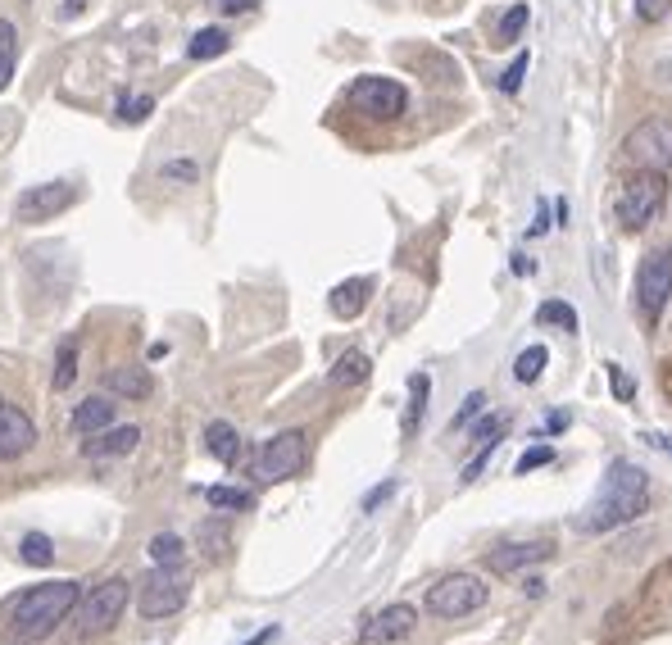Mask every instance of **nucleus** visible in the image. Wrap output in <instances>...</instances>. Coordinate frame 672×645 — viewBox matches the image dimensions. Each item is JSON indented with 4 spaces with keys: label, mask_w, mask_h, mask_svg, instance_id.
Returning a JSON list of instances; mask_svg holds the SVG:
<instances>
[{
    "label": "nucleus",
    "mask_w": 672,
    "mask_h": 645,
    "mask_svg": "<svg viewBox=\"0 0 672 645\" xmlns=\"http://www.w3.org/2000/svg\"><path fill=\"white\" fill-rule=\"evenodd\" d=\"M205 500L218 509V514H246V509H255V496L241 487H209Z\"/></svg>",
    "instance_id": "22"
},
{
    "label": "nucleus",
    "mask_w": 672,
    "mask_h": 645,
    "mask_svg": "<svg viewBox=\"0 0 672 645\" xmlns=\"http://www.w3.org/2000/svg\"><path fill=\"white\" fill-rule=\"evenodd\" d=\"M350 105H355L359 114H368V119H400L405 114V105H409V96H405V87H400L396 78H359L355 87H350Z\"/></svg>",
    "instance_id": "10"
},
{
    "label": "nucleus",
    "mask_w": 672,
    "mask_h": 645,
    "mask_svg": "<svg viewBox=\"0 0 672 645\" xmlns=\"http://www.w3.org/2000/svg\"><path fill=\"white\" fill-rule=\"evenodd\" d=\"M19 559H23V564H32V568H50V564H55V541L41 536V532H28V536H23V546H19Z\"/></svg>",
    "instance_id": "24"
},
{
    "label": "nucleus",
    "mask_w": 672,
    "mask_h": 645,
    "mask_svg": "<svg viewBox=\"0 0 672 645\" xmlns=\"http://www.w3.org/2000/svg\"><path fill=\"white\" fill-rule=\"evenodd\" d=\"M73 200H78V191H73L69 182H46V187H32L14 200V219L19 223H46V219H55V214H64Z\"/></svg>",
    "instance_id": "11"
},
{
    "label": "nucleus",
    "mask_w": 672,
    "mask_h": 645,
    "mask_svg": "<svg viewBox=\"0 0 672 645\" xmlns=\"http://www.w3.org/2000/svg\"><path fill=\"white\" fill-rule=\"evenodd\" d=\"M32 446H37V423H32V418L23 414L14 400L0 396V464L23 459Z\"/></svg>",
    "instance_id": "13"
},
{
    "label": "nucleus",
    "mask_w": 672,
    "mask_h": 645,
    "mask_svg": "<svg viewBox=\"0 0 672 645\" xmlns=\"http://www.w3.org/2000/svg\"><path fill=\"white\" fill-rule=\"evenodd\" d=\"M672 10V0H636V19L641 23H659Z\"/></svg>",
    "instance_id": "36"
},
{
    "label": "nucleus",
    "mask_w": 672,
    "mask_h": 645,
    "mask_svg": "<svg viewBox=\"0 0 672 645\" xmlns=\"http://www.w3.org/2000/svg\"><path fill=\"white\" fill-rule=\"evenodd\" d=\"M205 446H209V455H214L218 464H237V455H241L237 427H232V423H209L205 427Z\"/></svg>",
    "instance_id": "20"
},
{
    "label": "nucleus",
    "mask_w": 672,
    "mask_h": 645,
    "mask_svg": "<svg viewBox=\"0 0 672 645\" xmlns=\"http://www.w3.org/2000/svg\"><path fill=\"white\" fill-rule=\"evenodd\" d=\"M164 178H182V182H196L200 169L191 164V159H173V164H164Z\"/></svg>",
    "instance_id": "39"
},
{
    "label": "nucleus",
    "mask_w": 672,
    "mask_h": 645,
    "mask_svg": "<svg viewBox=\"0 0 672 645\" xmlns=\"http://www.w3.org/2000/svg\"><path fill=\"white\" fill-rule=\"evenodd\" d=\"M427 387H432V382H427V373H414V378H409V414H405V432H414L418 427V418H423V409H427Z\"/></svg>",
    "instance_id": "30"
},
{
    "label": "nucleus",
    "mask_w": 672,
    "mask_h": 645,
    "mask_svg": "<svg viewBox=\"0 0 672 645\" xmlns=\"http://www.w3.org/2000/svg\"><path fill=\"white\" fill-rule=\"evenodd\" d=\"M150 373L146 368H132V364H123V368H109L105 373V391L109 396H123V400H146L150 396Z\"/></svg>",
    "instance_id": "17"
},
{
    "label": "nucleus",
    "mask_w": 672,
    "mask_h": 645,
    "mask_svg": "<svg viewBox=\"0 0 672 645\" xmlns=\"http://www.w3.org/2000/svg\"><path fill=\"white\" fill-rule=\"evenodd\" d=\"M73 378H78V341H64L55 359V391H69Z\"/></svg>",
    "instance_id": "27"
},
{
    "label": "nucleus",
    "mask_w": 672,
    "mask_h": 645,
    "mask_svg": "<svg viewBox=\"0 0 672 645\" xmlns=\"http://www.w3.org/2000/svg\"><path fill=\"white\" fill-rule=\"evenodd\" d=\"M482 409H486V391H473V396L464 400V409H459V414L450 418V432H459V427H468L477 414H482Z\"/></svg>",
    "instance_id": "33"
},
{
    "label": "nucleus",
    "mask_w": 672,
    "mask_h": 645,
    "mask_svg": "<svg viewBox=\"0 0 672 645\" xmlns=\"http://www.w3.org/2000/svg\"><path fill=\"white\" fill-rule=\"evenodd\" d=\"M182 555H187V546H182V536H173V532H159L155 541H150V559H155V564H182Z\"/></svg>",
    "instance_id": "28"
},
{
    "label": "nucleus",
    "mask_w": 672,
    "mask_h": 645,
    "mask_svg": "<svg viewBox=\"0 0 672 645\" xmlns=\"http://www.w3.org/2000/svg\"><path fill=\"white\" fill-rule=\"evenodd\" d=\"M550 459H554V450H550V446H532L523 459H518V473L527 477V473H536V468H545Z\"/></svg>",
    "instance_id": "35"
},
{
    "label": "nucleus",
    "mask_w": 672,
    "mask_h": 645,
    "mask_svg": "<svg viewBox=\"0 0 672 645\" xmlns=\"http://www.w3.org/2000/svg\"><path fill=\"white\" fill-rule=\"evenodd\" d=\"M545 427H550V432H564V427H568V414H550V423H545Z\"/></svg>",
    "instance_id": "44"
},
{
    "label": "nucleus",
    "mask_w": 672,
    "mask_h": 645,
    "mask_svg": "<svg viewBox=\"0 0 672 645\" xmlns=\"http://www.w3.org/2000/svg\"><path fill=\"white\" fill-rule=\"evenodd\" d=\"M509 432V414H491L473 427V441L477 446H500V437Z\"/></svg>",
    "instance_id": "31"
},
{
    "label": "nucleus",
    "mask_w": 672,
    "mask_h": 645,
    "mask_svg": "<svg viewBox=\"0 0 672 645\" xmlns=\"http://www.w3.org/2000/svg\"><path fill=\"white\" fill-rule=\"evenodd\" d=\"M305 459H309V437L300 432V427L277 432V437L259 450L255 477H259V482H287V477H296L300 468H305Z\"/></svg>",
    "instance_id": "8"
},
{
    "label": "nucleus",
    "mask_w": 672,
    "mask_h": 645,
    "mask_svg": "<svg viewBox=\"0 0 672 645\" xmlns=\"http://www.w3.org/2000/svg\"><path fill=\"white\" fill-rule=\"evenodd\" d=\"M414 627H418V609L414 605H386V609H377L373 618H364L359 641H364V645H396V641H405Z\"/></svg>",
    "instance_id": "12"
},
{
    "label": "nucleus",
    "mask_w": 672,
    "mask_h": 645,
    "mask_svg": "<svg viewBox=\"0 0 672 645\" xmlns=\"http://www.w3.org/2000/svg\"><path fill=\"white\" fill-rule=\"evenodd\" d=\"M523 78H527V55H518V60L500 73V91H509V96H514V91L523 87Z\"/></svg>",
    "instance_id": "34"
},
{
    "label": "nucleus",
    "mask_w": 672,
    "mask_h": 645,
    "mask_svg": "<svg viewBox=\"0 0 672 645\" xmlns=\"http://www.w3.org/2000/svg\"><path fill=\"white\" fill-rule=\"evenodd\" d=\"M214 10L218 14H246V10H255V0H214Z\"/></svg>",
    "instance_id": "41"
},
{
    "label": "nucleus",
    "mask_w": 672,
    "mask_h": 645,
    "mask_svg": "<svg viewBox=\"0 0 672 645\" xmlns=\"http://www.w3.org/2000/svg\"><path fill=\"white\" fill-rule=\"evenodd\" d=\"M609 378H613V396H618V400H632L636 396V382L627 378L618 364H609Z\"/></svg>",
    "instance_id": "37"
},
{
    "label": "nucleus",
    "mask_w": 672,
    "mask_h": 645,
    "mask_svg": "<svg viewBox=\"0 0 672 645\" xmlns=\"http://www.w3.org/2000/svg\"><path fill=\"white\" fill-rule=\"evenodd\" d=\"M514 273H536V264L527 255H514Z\"/></svg>",
    "instance_id": "42"
},
{
    "label": "nucleus",
    "mask_w": 672,
    "mask_h": 645,
    "mask_svg": "<svg viewBox=\"0 0 672 645\" xmlns=\"http://www.w3.org/2000/svg\"><path fill=\"white\" fill-rule=\"evenodd\" d=\"M391 491H396V482H382V487L368 491V496H364V514H373V509L382 505V500H391Z\"/></svg>",
    "instance_id": "40"
},
{
    "label": "nucleus",
    "mask_w": 672,
    "mask_h": 645,
    "mask_svg": "<svg viewBox=\"0 0 672 645\" xmlns=\"http://www.w3.org/2000/svg\"><path fill=\"white\" fill-rule=\"evenodd\" d=\"M14 64H19V28L10 19H0V91L10 87Z\"/></svg>",
    "instance_id": "21"
},
{
    "label": "nucleus",
    "mask_w": 672,
    "mask_h": 645,
    "mask_svg": "<svg viewBox=\"0 0 672 645\" xmlns=\"http://www.w3.org/2000/svg\"><path fill=\"white\" fill-rule=\"evenodd\" d=\"M523 591H527V596H541V591H545V582H541V577H527V582H523Z\"/></svg>",
    "instance_id": "43"
},
{
    "label": "nucleus",
    "mask_w": 672,
    "mask_h": 645,
    "mask_svg": "<svg viewBox=\"0 0 672 645\" xmlns=\"http://www.w3.org/2000/svg\"><path fill=\"white\" fill-rule=\"evenodd\" d=\"M228 46H232V37L223 28H200L196 37H191L187 55H191V60H214V55H223Z\"/></svg>",
    "instance_id": "23"
},
{
    "label": "nucleus",
    "mask_w": 672,
    "mask_h": 645,
    "mask_svg": "<svg viewBox=\"0 0 672 645\" xmlns=\"http://www.w3.org/2000/svg\"><path fill=\"white\" fill-rule=\"evenodd\" d=\"M672 300V250H650L636 268V305H641L645 323H659L663 309Z\"/></svg>",
    "instance_id": "7"
},
{
    "label": "nucleus",
    "mask_w": 672,
    "mask_h": 645,
    "mask_svg": "<svg viewBox=\"0 0 672 645\" xmlns=\"http://www.w3.org/2000/svg\"><path fill=\"white\" fill-rule=\"evenodd\" d=\"M527 19H532V10H527V5H514V10L500 19V32H495V41H500V46H514V41L523 37Z\"/></svg>",
    "instance_id": "29"
},
{
    "label": "nucleus",
    "mask_w": 672,
    "mask_h": 645,
    "mask_svg": "<svg viewBox=\"0 0 672 645\" xmlns=\"http://www.w3.org/2000/svg\"><path fill=\"white\" fill-rule=\"evenodd\" d=\"M137 441H141L137 427H105V432H100V441H87V446H82V455H87V459L132 455V450H137Z\"/></svg>",
    "instance_id": "18"
},
{
    "label": "nucleus",
    "mask_w": 672,
    "mask_h": 645,
    "mask_svg": "<svg viewBox=\"0 0 672 645\" xmlns=\"http://www.w3.org/2000/svg\"><path fill=\"white\" fill-rule=\"evenodd\" d=\"M545 364H550V350H545V346H527L523 355L514 359V378H518V382H536Z\"/></svg>",
    "instance_id": "25"
},
{
    "label": "nucleus",
    "mask_w": 672,
    "mask_h": 645,
    "mask_svg": "<svg viewBox=\"0 0 672 645\" xmlns=\"http://www.w3.org/2000/svg\"><path fill=\"white\" fill-rule=\"evenodd\" d=\"M114 414H119L114 396H87L73 409V432H78V437H96V432L114 427Z\"/></svg>",
    "instance_id": "15"
},
{
    "label": "nucleus",
    "mask_w": 672,
    "mask_h": 645,
    "mask_svg": "<svg viewBox=\"0 0 672 645\" xmlns=\"http://www.w3.org/2000/svg\"><path fill=\"white\" fill-rule=\"evenodd\" d=\"M150 110H155V100H150V96H119V119L123 123L150 119Z\"/></svg>",
    "instance_id": "32"
},
{
    "label": "nucleus",
    "mask_w": 672,
    "mask_h": 645,
    "mask_svg": "<svg viewBox=\"0 0 672 645\" xmlns=\"http://www.w3.org/2000/svg\"><path fill=\"white\" fill-rule=\"evenodd\" d=\"M368 368H373V359H368L364 350H346V355L327 368V382H332V387H341V391L359 387V382H368Z\"/></svg>",
    "instance_id": "19"
},
{
    "label": "nucleus",
    "mask_w": 672,
    "mask_h": 645,
    "mask_svg": "<svg viewBox=\"0 0 672 645\" xmlns=\"http://www.w3.org/2000/svg\"><path fill=\"white\" fill-rule=\"evenodd\" d=\"M78 600H82V586L73 582V577L32 586L28 596H19V605H14V614H10L14 641H23V645L46 641V636L73 614V605H78Z\"/></svg>",
    "instance_id": "2"
},
{
    "label": "nucleus",
    "mask_w": 672,
    "mask_h": 645,
    "mask_svg": "<svg viewBox=\"0 0 672 645\" xmlns=\"http://www.w3.org/2000/svg\"><path fill=\"white\" fill-rule=\"evenodd\" d=\"M486 582L477 573H445L436 586H427V614L436 618H468L486 605Z\"/></svg>",
    "instance_id": "6"
},
{
    "label": "nucleus",
    "mask_w": 672,
    "mask_h": 645,
    "mask_svg": "<svg viewBox=\"0 0 672 645\" xmlns=\"http://www.w3.org/2000/svg\"><path fill=\"white\" fill-rule=\"evenodd\" d=\"M645 514H650V473L636 468L632 459H613L600 491H595V500L577 518V532L604 536V532H618V527L636 523Z\"/></svg>",
    "instance_id": "1"
},
{
    "label": "nucleus",
    "mask_w": 672,
    "mask_h": 645,
    "mask_svg": "<svg viewBox=\"0 0 672 645\" xmlns=\"http://www.w3.org/2000/svg\"><path fill=\"white\" fill-rule=\"evenodd\" d=\"M191 596V573L182 564H155L137 591L141 618H173Z\"/></svg>",
    "instance_id": "5"
},
{
    "label": "nucleus",
    "mask_w": 672,
    "mask_h": 645,
    "mask_svg": "<svg viewBox=\"0 0 672 645\" xmlns=\"http://www.w3.org/2000/svg\"><path fill=\"white\" fill-rule=\"evenodd\" d=\"M645 441H650V446H659V450H672V441L659 437V432H645Z\"/></svg>",
    "instance_id": "45"
},
{
    "label": "nucleus",
    "mask_w": 672,
    "mask_h": 645,
    "mask_svg": "<svg viewBox=\"0 0 672 645\" xmlns=\"http://www.w3.org/2000/svg\"><path fill=\"white\" fill-rule=\"evenodd\" d=\"M623 155L632 159L636 169H654L663 173L672 164V119H645L627 132Z\"/></svg>",
    "instance_id": "9"
},
{
    "label": "nucleus",
    "mask_w": 672,
    "mask_h": 645,
    "mask_svg": "<svg viewBox=\"0 0 672 645\" xmlns=\"http://www.w3.org/2000/svg\"><path fill=\"white\" fill-rule=\"evenodd\" d=\"M273 636H277V627H264V632H259V636H250L246 645H264V641H273Z\"/></svg>",
    "instance_id": "46"
},
{
    "label": "nucleus",
    "mask_w": 672,
    "mask_h": 645,
    "mask_svg": "<svg viewBox=\"0 0 672 645\" xmlns=\"http://www.w3.org/2000/svg\"><path fill=\"white\" fill-rule=\"evenodd\" d=\"M128 600H132V582H128V577H105V582L91 586L87 596L73 605V627H78L82 636L109 632V627L123 618Z\"/></svg>",
    "instance_id": "4"
},
{
    "label": "nucleus",
    "mask_w": 672,
    "mask_h": 645,
    "mask_svg": "<svg viewBox=\"0 0 672 645\" xmlns=\"http://www.w3.org/2000/svg\"><path fill=\"white\" fill-rule=\"evenodd\" d=\"M536 323H554V328H564V332H577V309L564 305V300H545L536 309Z\"/></svg>",
    "instance_id": "26"
},
{
    "label": "nucleus",
    "mask_w": 672,
    "mask_h": 645,
    "mask_svg": "<svg viewBox=\"0 0 672 645\" xmlns=\"http://www.w3.org/2000/svg\"><path fill=\"white\" fill-rule=\"evenodd\" d=\"M200 541L209 546V555H223V546H228V532H223V527H214V523H205V527H200Z\"/></svg>",
    "instance_id": "38"
},
{
    "label": "nucleus",
    "mask_w": 672,
    "mask_h": 645,
    "mask_svg": "<svg viewBox=\"0 0 672 645\" xmlns=\"http://www.w3.org/2000/svg\"><path fill=\"white\" fill-rule=\"evenodd\" d=\"M368 296H373V278H350V282H341V287H332L327 309H332L336 318H359L364 305H368Z\"/></svg>",
    "instance_id": "16"
},
{
    "label": "nucleus",
    "mask_w": 672,
    "mask_h": 645,
    "mask_svg": "<svg viewBox=\"0 0 672 645\" xmlns=\"http://www.w3.org/2000/svg\"><path fill=\"white\" fill-rule=\"evenodd\" d=\"M663 196H668V178L654 169H636V178L623 182V191H618V200H613V219H618V228L627 232H641L654 223V214L663 209Z\"/></svg>",
    "instance_id": "3"
},
{
    "label": "nucleus",
    "mask_w": 672,
    "mask_h": 645,
    "mask_svg": "<svg viewBox=\"0 0 672 645\" xmlns=\"http://www.w3.org/2000/svg\"><path fill=\"white\" fill-rule=\"evenodd\" d=\"M554 555V541H509V546H495L491 555H486V568L491 573H500V577H509V573H523V568H532V564H545V559Z\"/></svg>",
    "instance_id": "14"
}]
</instances>
